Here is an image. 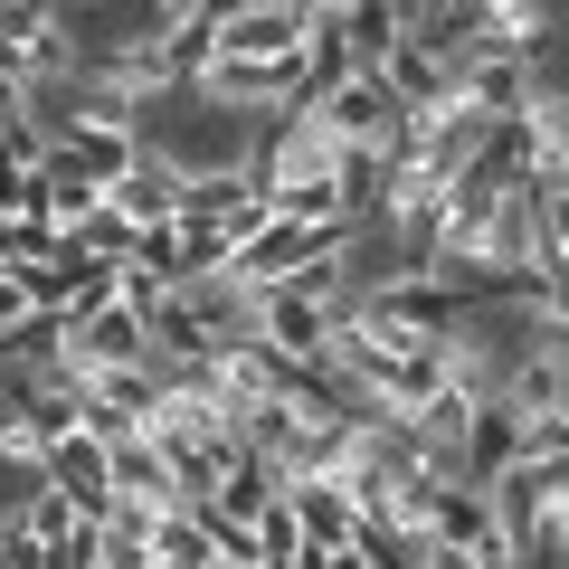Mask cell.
<instances>
[{"label": "cell", "mask_w": 569, "mask_h": 569, "mask_svg": "<svg viewBox=\"0 0 569 569\" xmlns=\"http://www.w3.org/2000/svg\"><path fill=\"white\" fill-rule=\"evenodd\" d=\"M181 228H200V238H219L228 257H238V247L266 228V181H257V162L190 171V181H181Z\"/></svg>", "instance_id": "6da1fadb"}, {"label": "cell", "mask_w": 569, "mask_h": 569, "mask_svg": "<svg viewBox=\"0 0 569 569\" xmlns=\"http://www.w3.org/2000/svg\"><path fill=\"white\" fill-rule=\"evenodd\" d=\"M104 209L133 228V247H142V238H162V228H181V171H171L162 152H142V162L123 171L114 190H104Z\"/></svg>", "instance_id": "7a4b0ae2"}, {"label": "cell", "mask_w": 569, "mask_h": 569, "mask_svg": "<svg viewBox=\"0 0 569 569\" xmlns=\"http://www.w3.org/2000/svg\"><path fill=\"white\" fill-rule=\"evenodd\" d=\"M284 512H295V531H305V550H351V531H361V512H351V493L332 485V475H305V485H284Z\"/></svg>", "instance_id": "3957f363"}, {"label": "cell", "mask_w": 569, "mask_h": 569, "mask_svg": "<svg viewBox=\"0 0 569 569\" xmlns=\"http://www.w3.org/2000/svg\"><path fill=\"white\" fill-rule=\"evenodd\" d=\"M48 493H67L77 522H104V512H114V485H104V447L96 437H67V447L48 456Z\"/></svg>", "instance_id": "277c9868"}, {"label": "cell", "mask_w": 569, "mask_h": 569, "mask_svg": "<svg viewBox=\"0 0 569 569\" xmlns=\"http://www.w3.org/2000/svg\"><path fill=\"white\" fill-rule=\"evenodd\" d=\"M152 560H162V569H219L200 512H162V522H152Z\"/></svg>", "instance_id": "5b68a950"}, {"label": "cell", "mask_w": 569, "mask_h": 569, "mask_svg": "<svg viewBox=\"0 0 569 569\" xmlns=\"http://www.w3.org/2000/svg\"><path fill=\"white\" fill-rule=\"evenodd\" d=\"M29 323H39V313H29V276H20V266H0V351L20 342Z\"/></svg>", "instance_id": "8992f818"}, {"label": "cell", "mask_w": 569, "mask_h": 569, "mask_svg": "<svg viewBox=\"0 0 569 569\" xmlns=\"http://www.w3.org/2000/svg\"><path fill=\"white\" fill-rule=\"evenodd\" d=\"M541 247H550V257H569V190H550V200H541Z\"/></svg>", "instance_id": "52a82bcc"}]
</instances>
